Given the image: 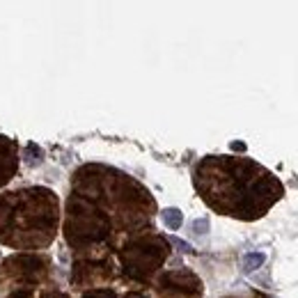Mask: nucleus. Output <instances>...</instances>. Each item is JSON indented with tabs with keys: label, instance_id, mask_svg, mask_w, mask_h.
Returning a JSON list of instances; mask_svg holds the SVG:
<instances>
[{
	"label": "nucleus",
	"instance_id": "nucleus-1",
	"mask_svg": "<svg viewBox=\"0 0 298 298\" xmlns=\"http://www.w3.org/2000/svg\"><path fill=\"white\" fill-rule=\"evenodd\" d=\"M165 257V243L163 246H156V248H147L142 243L138 246L128 248V252L124 255V261L128 264V270H140V273H149L154 270V266H158V261Z\"/></svg>",
	"mask_w": 298,
	"mask_h": 298
},
{
	"label": "nucleus",
	"instance_id": "nucleus-2",
	"mask_svg": "<svg viewBox=\"0 0 298 298\" xmlns=\"http://www.w3.org/2000/svg\"><path fill=\"white\" fill-rule=\"evenodd\" d=\"M160 218H163V223H165L168 229H179L181 223H183V213L179 209H163Z\"/></svg>",
	"mask_w": 298,
	"mask_h": 298
},
{
	"label": "nucleus",
	"instance_id": "nucleus-3",
	"mask_svg": "<svg viewBox=\"0 0 298 298\" xmlns=\"http://www.w3.org/2000/svg\"><path fill=\"white\" fill-rule=\"evenodd\" d=\"M264 261H266L264 252H248V255L243 257V270H246V273H252V270H257Z\"/></svg>",
	"mask_w": 298,
	"mask_h": 298
},
{
	"label": "nucleus",
	"instance_id": "nucleus-4",
	"mask_svg": "<svg viewBox=\"0 0 298 298\" xmlns=\"http://www.w3.org/2000/svg\"><path fill=\"white\" fill-rule=\"evenodd\" d=\"M191 232H195L197 236H204L206 232H209V220L206 218H197L191 223Z\"/></svg>",
	"mask_w": 298,
	"mask_h": 298
},
{
	"label": "nucleus",
	"instance_id": "nucleus-5",
	"mask_svg": "<svg viewBox=\"0 0 298 298\" xmlns=\"http://www.w3.org/2000/svg\"><path fill=\"white\" fill-rule=\"evenodd\" d=\"M172 243H174V246H177L181 252H193V246H191V243L181 241V238H177V236H174V238H172Z\"/></svg>",
	"mask_w": 298,
	"mask_h": 298
},
{
	"label": "nucleus",
	"instance_id": "nucleus-6",
	"mask_svg": "<svg viewBox=\"0 0 298 298\" xmlns=\"http://www.w3.org/2000/svg\"><path fill=\"white\" fill-rule=\"evenodd\" d=\"M229 147H232L234 151H246V145H243V142H232Z\"/></svg>",
	"mask_w": 298,
	"mask_h": 298
},
{
	"label": "nucleus",
	"instance_id": "nucleus-7",
	"mask_svg": "<svg viewBox=\"0 0 298 298\" xmlns=\"http://www.w3.org/2000/svg\"><path fill=\"white\" fill-rule=\"evenodd\" d=\"M128 298H142V296H128Z\"/></svg>",
	"mask_w": 298,
	"mask_h": 298
}]
</instances>
